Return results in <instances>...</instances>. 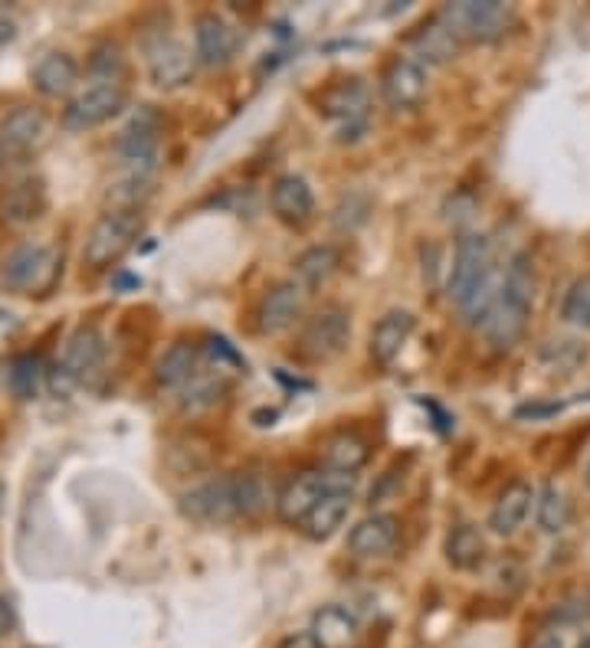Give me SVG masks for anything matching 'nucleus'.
Here are the masks:
<instances>
[{
  "instance_id": "obj_21",
  "label": "nucleus",
  "mask_w": 590,
  "mask_h": 648,
  "mask_svg": "<svg viewBox=\"0 0 590 648\" xmlns=\"http://www.w3.org/2000/svg\"><path fill=\"white\" fill-rule=\"evenodd\" d=\"M531 501H535V492L528 482H512L505 485V492L499 495L492 514H489V528L499 534V537H512L518 534V528L525 524L528 511H531Z\"/></svg>"
},
{
  "instance_id": "obj_3",
  "label": "nucleus",
  "mask_w": 590,
  "mask_h": 648,
  "mask_svg": "<svg viewBox=\"0 0 590 648\" xmlns=\"http://www.w3.org/2000/svg\"><path fill=\"white\" fill-rule=\"evenodd\" d=\"M60 272H63V259L57 250L27 243V246H17L4 259V266H0V285L17 295H47L60 282Z\"/></svg>"
},
{
  "instance_id": "obj_41",
  "label": "nucleus",
  "mask_w": 590,
  "mask_h": 648,
  "mask_svg": "<svg viewBox=\"0 0 590 648\" xmlns=\"http://www.w3.org/2000/svg\"><path fill=\"white\" fill-rule=\"evenodd\" d=\"M531 648H564V641H561L554 632H544V635H538V638H535V645H531Z\"/></svg>"
},
{
  "instance_id": "obj_2",
  "label": "nucleus",
  "mask_w": 590,
  "mask_h": 648,
  "mask_svg": "<svg viewBox=\"0 0 590 648\" xmlns=\"http://www.w3.org/2000/svg\"><path fill=\"white\" fill-rule=\"evenodd\" d=\"M145 233V216L138 209H109L102 213L96 227L89 230L86 237V246H83V259L86 266L92 269H109L115 266L135 243L138 237Z\"/></svg>"
},
{
  "instance_id": "obj_18",
  "label": "nucleus",
  "mask_w": 590,
  "mask_h": 648,
  "mask_svg": "<svg viewBox=\"0 0 590 648\" xmlns=\"http://www.w3.org/2000/svg\"><path fill=\"white\" fill-rule=\"evenodd\" d=\"M269 203H273V213L289 227L309 224L315 213V193H312L309 180L299 174H283L269 190Z\"/></svg>"
},
{
  "instance_id": "obj_29",
  "label": "nucleus",
  "mask_w": 590,
  "mask_h": 648,
  "mask_svg": "<svg viewBox=\"0 0 590 648\" xmlns=\"http://www.w3.org/2000/svg\"><path fill=\"white\" fill-rule=\"evenodd\" d=\"M414 47H417L420 60H427V63H450L460 53V40L450 34V27L440 17L420 27V34L414 37Z\"/></svg>"
},
{
  "instance_id": "obj_19",
  "label": "nucleus",
  "mask_w": 590,
  "mask_h": 648,
  "mask_svg": "<svg viewBox=\"0 0 590 648\" xmlns=\"http://www.w3.org/2000/svg\"><path fill=\"white\" fill-rule=\"evenodd\" d=\"M414 328H417V318H414L411 312H404V308L387 312V315L374 325V331H371V357H374L377 364H384V367L393 364V360L401 357V351L407 347Z\"/></svg>"
},
{
  "instance_id": "obj_34",
  "label": "nucleus",
  "mask_w": 590,
  "mask_h": 648,
  "mask_svg": "<svg viewBox=\"0 0 590 648\" xmlns=\"http://www.w3.org/2000/svg\"><path fill=\"white\" fill-rule=\"evenodd\" d=\"M561 318L574 328H590V276L574 279L561 302Z\"/></svg>"
},
{
  "instance_id": "obj_15",
  "label": "nucleus",
  "mask_w": 590,
  "mask_h": 648,
  "mask_svg": "<svg viewBox=\"0 0 590 648\" xmlns=\"http://www.w3.org/2000/svg\"><path fill=\"white\" fill-rule=\"evenodd\" d=\"M105 364V341L99 334V328L83 325L70 334L66 351H63V373L73 383H89Z\"/></svg>"
},
{
  "instance_id": "obj_22",
  "label": "nucleus",
  "mask_w": 590,
  "mask_h": 648,
  "mask_svg": "<svg viewBox=\"0 0 590 648\" xmlns=\"http://www.w3.org/2000/svg\"><path fill=\"white\" fill-rule=\"evenodd\" d=\"M79 82V63L70 53H47L34 66V86L47 99H63L76 89Z\"/></svg>"
},
{
  "instance_id": "obj_16",
  "label": "nucleus",
  "mask_w": 590,
  "mask_h": 648,
  "mask_svg": "<svg viewBox=\"0 0 590 648\" xmlns=\"http://www.w3.org/2000/svg\"><path fill=\"white\" fill-rule=\"evenodd\" d=\"M47 138V115L34 105L14 109L4 122H0V151L4 157H24Z\"/></svg>"
},
{
  "instance_id": "obj_39",
  "label": "nucleus",
  "mask_w": 590,
  "mask_h": 648,
  "mask_svg": "<svg viewBox=\"0 0 590 648\" xmlns=\"http://www.w3.org/2000/svg\"><path fill=\"white\" fill-rule=\"evenodd\" d=\"M14 625H17V606L11 596H0V638H8Z\"/></svg>"
},
{
  "instance_id": "obj_1",
  "label": "nucleus",
  "mask_w": 590,
  "mask_h": 648,
  "mask_svg": "<svg viewBox=\"0 0 590 648\" xmlns=\"http://www.w3.org/2000/svg\"><path fill=\"white\" fill-rule=\"evenodd\" d=\"M440 21L460 43H495L515 27V11L502 0H460L443 8Z\"/></svg>"
},
{
  "instance_id": "obj_40",
  "label": "nucleus",
  "mask_w": 590,
  "mask_h": 648,
  "mask_svg": "<svg viewBox=\"0 0 590 648\" xmlns=\"http://www.w3.org/2000/svg\"><path fill=\"white\" fill-rule=\"evenodd\" d=\"M14 37H17V24L11 17H0V47L14 43Z\"/></svg>"
},
{
  "instance_id": "obj_33",
  "label": "nucleus",
  "mask_w": 590,
  "mask_h": 648,
  "mask_svg": "<svg viewBox=\"0 0 590 648\" xmlns=\"http://www.w3.org/2000/svg\"><path fill=\"white\" fill-rule=\"evenodd\" d=\"M367 213H371V196L361 190H351L338 200V206L331 213V224L338 233H354L357 227L367 224Z\"/></svg>"
},
{
  "instance_id": "obj_28",
  "label": "nucleus",
  "mask_w": 590,
  "mask_h": 648,
  "mask_svg": "<svg viewBox=\"0 0 590 648\" xmlns=\"http://www.w3.org/2000/svg\"><path fill=\"white\" fill-rule=\"evenodd\" d=\"M47 364L40 354H17L8 367V386L17 399H37L43 390Z\"/></svg>"
},
{
  "instance_id": "obj_6",
  "label": "nucleus",
  "mask_w": 590,
  "mask_h": 648,
  "mask_svg": "<svg viewBox=\"0 0 590 648\" xmlns=\"http://www.w3.org/2000/svg\"><path fill=\"white\" fill-rule=\"evenodd\" d=\"M180 514L193 524L204 528H217V524H230L234 518H240L237 511V492H234V475H221V479H208L197 488L184 492L177 501Z\"/></svg>"
},
{
  "instance_id": "obj_38",
  "label": "nucleus",
  "mask_w": 590,
  "mask_h": 648,
  "mask_svg": "<svg viewBox=\"0 0 590 648\" xmlns=\"http://www.w3.org/2000/svg\"><path fill=\"white\" fill-rule=\"evenodd\" d=\"M208 351H211L214 360H227V364H234V367H243V357L234 351V344H230L227 338H211V341H208Z\"/></svg>"
},
{
  "instance_id": "obj_13",
  "label": "nucleus",
  "mask_w": 590,
  "mask_h": 648,
  "mask_svg": "<svg viewBox=\"0 0 590 648\" xmlns=\"http://www.w3.org/2000/svg\"><path fill=\"white\" fill-rule=\"evenodd\" d=\"M47 209V187L40 177H24L11 183L8 190H0V224L21 230L40 220Z\"/></svg>"
},
{
  "instance_id": "obj_35",
  "label": "nucleus",
  "mask_w": 590,
  "mask_h": 648,
  "mask_svg": "<svg viewBox=\"0 0 590 648\" xmlns=\"http://www.w3.org/2000/svg\"><path fill=\"white\" fill-rule=\"evenodd\" d=\"M89 66H92V73H96L102 82H115V79L122 76V69H125V53H122L118 43H99V47L92 50Z\"/></svg>"
},
{
  "instance_id": "obj_44",
  "label": "nucleus",
  "mask_w": 590,
  "mask_h": 648,
  "mask_svg": "<svg viewBox=\"0 0 590 648\" xmlns=\"http://www.w3.org/2000/svg\"><path fill=\"white\" fill-rule=\"evenodd\" d=\"M580 648H590V635H587V638L580 641Z\"/></svg>"
},
{
  "instance_id": "obj_8",
  "label": "nucleus",
  "mask_w": 590,
  "mask_h": 648,
  "mask_svg": "<svg viewBox=\"0 0 590 648\" xmlns=\"http://www.w3.org/2000/svg\"><path fill=\"white\" fill-rule=\"evenodd\" d=\"M128 96L118 82H99L89 86L86 92H79L66 109H63V125L70 131H89L99 128L105 122H112L122 109H125Z\"/></svg>"
},
{
  "instance_id": "obj_23",
  "label": "nucleus",
  "mask_w": 590,
  "mask_h": 648,
  "mask_svg": "<svg viewBox=\"0 0 590 648\" xmlns=\"http://www.w3.org/2000/svg\"><path fill=\"white\" fill-rule=\"evenodd\" d=\"M348 511H351V492H328V495L305 514V521H302L299 528H302V534H305L309 541H328V537L338 534V528L344 524Z\"/></svg>"
},
{
  "instance_id": "obj_42",
  "label": "nucleus",
  "mask_w": 590,
  "mask_h": 648,
  "mask_svg": "<svg viewBox=\"0 0 590 648\" xmlns=\"http://www.w3.org/2000/svg\"><path fill=\"white\" fill-rule=\"evenodd\" d=\"M4 501H8V488H4V482H0V511H4Z\"/></svg>"
},
{
  "instance_id": "obj_45",
  "label": "nucleus",
  "mask_w": 590,
  "mask_h": 648,
  "mask_svg": "<svg viewBox=\"0 0 590 648\" xmlns=\"http://www.w3.org/2000/svg\"><path fill=\"white\" fill-rule=\"evenodd\" d=\"M4 161H8V157H4V151H0V167H4Z\"/></svg>"
},
{
  "instance_id": "obj_26",
  "label": "nucleus",
  "mask_w": 590,
  "mask_h": 648,
  "mask_svg": "<svg viewBox=\"0 0 590 648\" xmlns=\"http://www.w3.org/2000/svg\"><path fill=\"white\" fill-rule=\"evenodd\" d=\"M447 560L456 570H476L486 560V537L476 524H460L447 537Z\"/></svg>"
},
{
  "instance_id": "obj_14",
  "label": "nucleus",
  "mask_w": 590,
  "mask_h": 648,
  "mask_svg": "<svg viewBox=\"0 0 590 648\" xmlns=\"http://www.w3.org/2000/svg\"><path fill=\"white\" fill-rule=\"evenodd\" d=\"M302 308H305V289L292 279V282H276L260 308H256V318H260V331L263 334H283L289 331L299 318H302Z\"/></svg>"
},
{
  "instance_id": "obj_25",
  "label": "nucleus",
  "mask_w": 590,
  "mask_h": 648,
  "mask_svg": "<svg viewBox=\"0 0 590 648\" xmlns=\"http://www.w3.org/2000/svg\"><path fill=\"white\" fill-rule=\"evenodd\" d=\"M193 377H197V347L187 344V341L171 344V347L161 354L158 367H154V380H158L161 386H167V390H180V386H187Z\"/></svg>"
},
{
  "instance_id": "obj_27",
  "label": "nucleus",
  "mask_w": 590,
  "mask_h": 648,
  "mask_svg": "<svg viewBox=\"0 0 590 648\" xmlns=\"http://www.w3.org/2000/svg\"><path fill=\"white\" fill-rule=\"evenodd\" d=\"M338 250L335 246H312L296 259V282L302 289H318L338 272Z\"/></svg>"
},
{
  "instance_id": "obj_43",
  "label": "nucleus",
  "mask_w": 590,
  "mask_h": 648,
  "mask_svg": "<svg viewBox=\"0 0 590 648\" xmlns=\"http://www.w3.org/2000/svg\"><path fill=\"white\" fill-rule=\"evenodd\" d=\"M583 479H587V488H590V459H587V469H583Z\"/></svg>"
},
{
  "instance_id": "obj_36",
  "label": "nucleus",
  "mask_w": 590,
  "mask_h": 648,
  "mask_svg": "<svg viewBox=\"0 0 590 648\" xmlns=\"http://www.w3.org/2000/svg\"><path fill=\"white\" fill-rule=\"evenodd\" d=\"M227 386L221 380H204V377H193L184 386V409H201V406H214L221 399Z\"/></svg>"
},
{
  "instance_id": "obj_37",
  "label": "nucleus",
  "mask_w": 590,
  "mask_h": 648,
  "mask_svg": "<svg viewBox=\"0 0 590 648\" xmlns=\"http://www.w3.org/2000/svg\"><path fill=\"white\" fill-rule=\"evenodd\" d=\"M473 209H476V203L469 196L456 193L453 200H447L443 216H447V224H463V220H469V216H473Z\"/></svg>"
},
{
  "instance_id": "obj_11",
  "label": "nucleus",
  "mask_w": 590,
  "mask_h": 648,
  "mask_svg": "<svg viewBox=\"0 0 590 648\" xmlns=\"http://www.w3.org/2000/svg\"><path fill=\"white\" fill-rule=\"evenodd\" d=\"M380 92H384V102L393 112H414L427 99V69H424V63L411 60V56H398L384 69Z\"/></svg>"
},
{
  "instance_id": "obj_5",
  "label": "nucleus",
  "mask_w": 590,
  "mask_h": 648,
  "mask_svg": "<svg viewBox=\"0 0 590 648\" xmlns=\"http://www.w3.org/2000/svg\"><path fill=\"white\" fill-rule=\"evenodd\" d=\"M354 475H338V472H302L296 475L276 498V511L286 524H302L305 514L328 495V492H351Z\"/></svg>"
},
{
  "instance_id": "obj_17",
  "label": "nucleus",
  "mask_w": 590,
  "mask_h": 648,
  "mask_svg": "<svg viewBox=\"0 0 590 648\" xmlns=\"http://www.w3.org/2000/svg\"><path fill=\"white\" fill-rule=\"evenodd\" d=\"M401 541V521L393 514H367L361 518L351 534H348V547L354 557L374 560V557H387Z\"/></svg>"
},
{
  "instance_id": "obj_31",
  "label": "nucleus",
  "mask_w": 590,
  "mask_h": 648,
  "mask_svg": "<svg viewBox=\"0 0 590 648\" xmlns=\"http://www.w3.org/2000/svg\"><path fill=\"white\" fill-rule=\"evenodd\" d=\"M234 492H237V511L243 518H256L269 505V488L260 472H234Z\"/></svg>"
},
{
  "instance_id": "obj_30",
  "label": "nucleus",
  "mask_w": 590,
  "mask_h": 648,
  "mask_svg": "<svg viewBox=\"0 0 590 648\" xmlns=\"http://www.w3.org/2000/svg\"><path fill=\"white\" fill-rule=\"evenodd\" d=\"M570 498L557 485H544L535 498V518L544 534H561L570 524Z\"/></svg>"
},
{
  "instance_id": "obj_7",
  "label": "nucleus",
  "mask_w": 590,
  "mask_h": 648,
  "mask_svg": "<svg viewBox=\"0 0 590 648\" xmlns=\"http://www.w3.org/2000/svg\"><path fill=\"white\" fill-rule=\"evenodd\" d=\"M145 63H148V76L158 89L174 92L184 89L193 79L197 69V56L174 37H154L145 43Z\"/></svg>"
},
{
  "instance_id": "obj_12",
  "label": "nucleus",
  "mask_w": 590,
  "mask_h": 648,
  "mask_svg": "<svg viewBox=\"0 0 590 648\" xmlns=\"http://www.w3.org/2000/svg\"><path fill=\"white\" fill-rule=\"evenodd\" d=\"M193 56L204 69L230 66L237 56V30L217 14H201L193 24Z\"/></svg>"
},
{
  "instance_id": "obj_32",
  "label": "nucleus",
  "mask_w": 590,
  "mask_h": 648,
  "mask_svg": "<svg viewBox=\"0 0 590 648\" xmlns=\"http://www.w3.org/2000/svg\"><path fill=\"white\" fill-rule=\"evenodd\" d=\"M583 360H587V347L570 338H557L541 347V364L551 373H574Z\"/></svg>"
},
{
  "instance_id": "obj_4",
  "label": "nucleus",
  "mask_w": 590,
  "mask_h": 648,
  "mask_svg": "<svg viewBox=\"0 0 590 648\" xmlns=\"http://www.w3.org/2000/svg\"><path fill=\"white\" fill-rule=\"evenodd\" d=\"M495 276L492 266V243L482 233H466L456 243V256H453V269L447 279V295L456 308H463L489 279Z\"/></svg>"
},
{
  "instance_id": "obj_24",
  "label": "nucleus",
  "mask_w": 590,
  "mask_h": 648,
  "mask_svg": "<svg viewBox=\"0 0 590 648\" xmlns=\"http://www.w3.org/2000/svg\"><path fill=\"white\" fill-rule=\"evenodd\" d=\"M371 459L367 440H361L357 432H338L325 443V469L338 475H354L364 462Z\"/></svg>"
},
{
  "instance_id": "obj_9",
  "label": "nucleus",
  "mask_w": 590,
  "mask_h": 648,
  "mask_svg": "<svg viewBox=\"0 0 590 648\" xmlns=\"http://www.w3.org/2000/svg\"><path fill=\"white\" fill-rule=\"evenodd\" d=\"M367 109H371V96L364 82L357 79H344L322 96V112L338 125L341 141H354L367 131Z\"/></svg>"
},
{
  "instance_id": "obj_20",
  "label": "nucleus",
  "mask_w": 590,
  "mask_h": 648,
  "mask_svg": "<svg viewBox=\"0 0 590 648\" xmlns=\"http://www.w3.org/2000/svg\"><path fill=\"white\" fill-rule=\"evenodd\" d=\"M315 648H354L357 638H361V628H357V619L341 609V606H322L315 615H312V635Z\"/></svg>"
},
{
  "instance_id": "obj_10",
  "label": "nucleus",
  "mask_w": 590,
  "mask_h": 648,
  "mask_svg": "<svg viewBox=\"0 0 590 648\" xmlns=\"http://www.w3.org/2000/svg\"><path fill=\"white\" fill-rule=\"evenodd\" d=\"M351 341V315L341 305H328L322 312H315L305 328H302V354H309L312 360H331L338 357Z\"/></svg>"
}]
</instances>
